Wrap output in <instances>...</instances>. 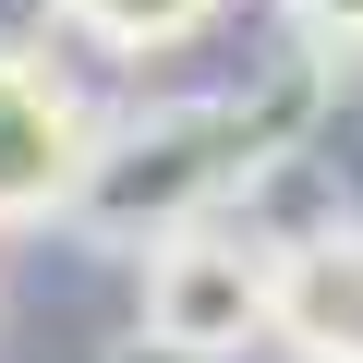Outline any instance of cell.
<instances>
[{
  "label": "cell",
  "mask_w": 363,
  "mask_h": 363,
  "mask_svg": "<svg viewBox=\"0 0 363 363\" xmlns=\"http://www.w3.org/2000/svg\"><path fill=\"white\" fill-rule=\"evenodd\" d=\"M49 25H73L85 49H121V61H157L218 25V0H49Z\"/></svg>",
  "instance_id": "cell-5"
},
{
  "label": "cell",
  "mask_w": 363,
  "mask_h": 363,
  "mask_svg": "<svg viewBox=\"0 0 363 363\" xmlns=\"http://www.w3.org/2000/svg\"><path fill=\"white\" fill-rule=\"evenodd\" d=\"M109 363H206V351H182V339H157V327H145V339H121Z\"/></svg>",
  "instance_id": "cell-7"
},
{
  "label": "cell",
  "mask_w": 363,
  "mask_h": 363,
  "mask_svg": "<svg viewBox=\"0 0 363 363\" xmlns=\"http://www.w3.org/2000/svg\"><path fill=\"white\" fill-rule=\"evenodd\" d=\"M109 109L37 49V37H0V230H49L73 218L85 169H97Z\"/></svg>",
  "instance_id": "cell-2"
},
{
  "label": "cell",
  "mask_w": 363,
  "mask_h": 363,
  "mask_svg": "<svg viewBox=\"0 0 363 363\" xmlns=\"http://www.w3.org/2000/svg\"><path fill=\"white\" fill-rule=\"evenodd\" d=\"M279 351L291 363H363V218L279 242Z\"/></svg>",
  "instance_id": "cell-4"
},
{
  "label": "cell",
  "mask_w": 363,
  "mask_h": 363,
  "mask_svg": "<svg viewBox=\"0 0 363 363\" xmlns=\"http://www.w3.org/2000/svg\"><path fill=\"white\" fill-rule=\"evenodd\" d=\"M315 61H327V49H303V73L267 85V97H157V109H109L97 169H85V194H73V230L145 255V242H169V230L242 206L255 182L303 145V109L327 97Z\"/></svg>",
  "instance_id": "cell-1"
},
{
  "label": "cell",
  "mask_w": 363,
  "mask_h": 363,
  "mask_svg": "<svg viewBox=\"0 0 363 363\" xmlns=\"http://www.w3.org/2000/svg\"><path fill=\"white\" fill-rule=\"evenodd\" d=\"M279 25H291L303 49H327V61H351V49H363V0H279Z\"/></svg>",
  "instance_id": "cell-6"
},
{
  "label": "cell",
  "mask_w": 363,
  "mask_h": 363,
  "mask_svg": "<svg viewBox=\"0 0 363 363\" xmlns=\"http://www.w3.org/2000/svg\"><path fill=\"white\" fill-rule=\"evenodd\" d=\"M145 327L206 363H242L255 339H279V242L218 230V218L145 242Z\"/></svg>",
  "instance_id": "cell-3"
}]
</instances>
